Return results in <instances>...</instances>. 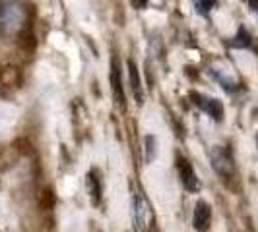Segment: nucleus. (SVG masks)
I'll use <instances>...</instances> for the list:
<instances>
[{"label":"nucleus","instance_id":"nucleus-1","mask_svg":"<svg viewBox=\"0 0 258 232\" xmlns=\"http://www.w3.org/2000/svg\"><path fill=\"white\" fill-rule=\"evenodd\" d=\"M26 24V8L18 0H0V37H12Z\"/></svg>","mask_w":258,"mask_h":232},{"label":"nucleus","instance_id":"nucleus-2","mask_svg":"<svg viewBox=\"0 0 258 232\" xmlns=\"http://www.w3.org/2000/svg\"><path fill=\"white\" fill-rule=\"evenodd\" d=\"M210 161H212V167H214V170H216L218 174L225 176V178L233 176V172H235V163H233L231 153H229L225 147L214 145V147L210 149Z\"/></svg>","mask_w":258,"mask_h":232},{"label":"nucleus","instance_id":"nucleus-3","mask_svg":"<svg viewBox=\"0 0 258 232\" xmlns=\"http://www.w3.org/2000/svg\"><path fill=\"white\" fill-rule=\"evenodd\" d=\"M132 219H134V228L138 232L148 230L150 220H152V209L144 199L142 193H134L132 197Z\"/></svg>","mask_w":258,"mask_h":232},{"label":"nucleus","instance_id":"nucleus-4","mask_svg":"<svg viewBox=\"0 0 258 232\" xmlns=\"http://www.w3.org/2000/svg\"><path fill=\"white\" fill-rule=\"evenodd\" d=\"M190 99H192V103L198 106V108H202L204 112L212 116L214 120H221L223 118V106L218 99H212V97H206V95H202V93H190Z\"/></svg>","mask_w":258,"mask_h":232},{"label":"nucleus","instance_id":"nucleus-5","mask_svg":"<svg viewBox=\"0 0 258 232\" xmlns=\"http://www.w3.org/2000/svg\"><path fill=\"white\" fill-rule=\"evenodd\" d=\"M179 170H181V182L182 186L188 190V192H198L200 190V180L194 172V168L190 167V163L186 159L179 157Z\"/></svg>","mask_w":258,"mask_h":232},{"label":"nucleus","instance_id":"nucleus-6","mask_svg":"<svg viewBox=\"0 0 258 232\" xmlns=\"http://www.w3.org/2000/svg\"><path fill=\"white\" fill-rule=\"evenodd\" d=\"M194 228L200 232H204L210 228V222H212V207L208 205L206 201H198L196 209H194Z\"/></svg>","mask_w":258,"mask_h":232},{"label":"nucleus","instance_id":"nucleus-7","mask_svg":"<svg viewBox=\"0 0 258 232\" xmlns=\"http://www.w3.org/2000/svg\"><path fill=\"white\" fill-rule=\"evenodd\" d=\"M111 85H113V95L118 106L124 108V89H122V81H120V70H118V62L113 60L111 64Z\"/></svg>","mask_w":258,"mask_h":232},{"label":"nucleus","instance_id":"nucleus-8","mask_svg":"<svg viewBox=\"0 0 258 232\" xmlns=\"http://www.w3.org/2000/svg\"><path fill=\"white\" fill-rule=\"evenodd\" d=\"M128 77H130V87L134 91V97H136V103L142 104L144 103V91H142V79H140V72L136 64L128 60Z\"/></svg>","mask_w":258,"mask_h":232},{"label":"nucleus","instance_id":"nucleus-9","mask_svg":"<svg viewBox=\"0 0 258 232\" xmlns=\"http://www.w3.org/2000/svg\"><path fill=\"white\" fill-rule=\"evenodd\" d=\"M88 188H90V195H93L95 201H99V197H101V186H99V178L95 176V172H90V176H88Z\"/></svg>","mask_w":258,"mask_h":232},{"label":"nucleus","instance_id":"nucleus-10","mask_svg":"<svg viewBox=\"0 0 258 232\" xmlns=\"http://www.w3.org/2000/svg\"><path fill=\"white\" fill-rule=\"evenodd\" d=\"M146 161L148 163H152L155 159V153H157V140H155L154 136H148L146 138Z\"/></svg>","mask_w":258,"mask_h":232},{"label":"nucleus","instance_id":"nucleus-11","mask_svg":"<svg viewBox=\"0 0 258 232\" xmlns=\"http://www.w3.org/2000/svg\"><path fill=\"white\" fill-rule=\"evenodd\" d=\"M231 45L233 47H239V49H245V47L250 45V37H248V33H246L243 27L239 29V33H237V37H235V41H233Z\"/></svg>","mask_w":258,"mask_h":232},{"label":"nucleus","instance_id":"nucleus-12","mask_svg":"<svg viewBox=\"0 0 258 232\" xmlns=\"http://www.w3.org/2000/svg\"><path fill=\"white\" fill-rule=\"evenodd\" d=\"M194 4H196V10L200 14H208L212 8H216L218 0H194Z\"/></svg>","mask_w":258,"mask_h":232},{"label":"nucleus","instance_id":"nucleus-13","mask_svg":"<svg viewBox=\"0 0 258 232\" xmlns=\"http://www.w3.org/2000/svg\"><path fill=\"white\" fill-rule=\"evenodd\" d=\"M134 8H146L148 6V0H130Z\"/></svg>","mask_w":258,"mask_h":232},{"label":"nucleus","instance_id":"nucleus-14","mask_svg":"<svg viewBox=\"0 0 258 232\" xmlns=\"http://www.w3.org/2000/svg\"><path fill=\"white\" fill-rule=\"evenodd\" d=\"M248 4H250V8H252L254 12H258V0H248Z\"/></svg>","mask_w":258,"mask_h":232}]
</instances>
